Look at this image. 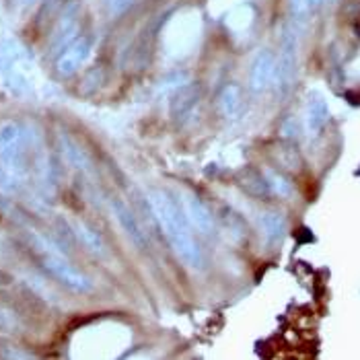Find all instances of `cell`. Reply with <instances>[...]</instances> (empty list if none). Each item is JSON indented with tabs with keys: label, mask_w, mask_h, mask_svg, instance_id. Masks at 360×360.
Wrapping results in <instances>:
<instances>
[{
	"label": "cell",
	"mask_w": 360,
	"mask_h": 360,
	"mask_svg": "<svg viewBox=\"0 0 360 360\" xmlns=\"http://www.w3.org/2000/svg\"><path fill=\"white\" fill-rule=\"evenodd\" d=\"M148 204H150V210L159 222L169 245L177 253V257L188 268L200 270L204 266V253L190 231V221H188L184 208H179L171 200V195H167L161 190L148 192Z\"/></svg>",
	"instance_id": "cell-1"
},
{
	"label": "cell",
	"mask_w": 360,
	"mask_h": 360,
	"mask_svg": "<svg viewBox=\"0 0 360 360\" xmlns=\"http://www.w3.org/2000/svg\"><path fill=\"white\" fill-rule=\"evenodd\" d=\"M29 241H31V250L37 255L41 268L60 284H64L72 292H89L93 288L91 280L84 276L83 272H79L60 251L54 250V245H50V241H46L44 237H39L35 233L29 235Z\"/></svg>",
	"instance_id": "cell-2"
},
{
	"label": "cell",
	"mask_w": 360,
	"mask_h": 360,
	"mask_svg": "<svg viewBox=\"0 0 360 360\" xmlns=\"http://www.w3.org/2000/svg\"><path fill=\"white\" fill-rule=\"evenodd\" d=\"M297 52H299V29L288 23L280 35V56L276 64V91L286 95L297 79Z\"/></svg>",
	"instance_id": "cell-3"
},
{
	"label": "cell",
	"mask_w": 360,
	"mask_h": 360,
	"mask_svg": "<svg viewBox=\"0 0 360 360\" xmlns=\"http://www.w3.org/2000/svg\"><path fill=\"white\" fill-rule=\"evenodd\" d=\"M25 155V132L23 126L15 120H6L0 124V161L4 163L6 175L17 177L23 171Z\"/></svg>",
	"instance_id": "cell-4"
},
{
	"label": "cell",
	"mask_w": 360,
	"mask_h": 360,
	"mask_svg": "<svg viewBox=\"0 0 360 360\" xmlns=\"http://www.w3.org/2000/svg\"><path fill=\"white\" fill-rule=\"evenodd\" d=\"M200 31H202V21L198 17H188L181 13L171 21L169 31H165V46L171 48V54H190V50L198 44Z\"/></svg>",
	"instance_id": "cell-5"
},
{
	"label": "cell",
	"mask_w": 360,
	"mask_h": 360,
	"mask_svg": "<svg viewBox=\"0 0 360 360\" xmlns=\"http://www.w3.org/2000/svg\"><path fill=\"white\" fill-rule=\"evenodd\" d=\"M93 41L89 37H79L75 41H70L62 54L56 60V70L60 77H72L75 72H79V68L86 62V58L91 54Z\"/></svg>",
	"instance_id": "cell-6"
},
{
	"label": "cell",
	"mask_w": 360,
	"mask_h": 360,
	"mask_svg": "<svg viewBox=\"0 0 360 360\" xmlns=\"http://www.w3.org/2000/svg\"><path fill=\"white\" fill-rule=\"evenodd\" d=\"M110 208L115 217L117 224L122 226V231L128 235V239L139 248V250H146L148 248V241H146V235L140 226V222L136 221L134 212L130 210V206L122 200V198H110Z\"/></svg>",
	"instance_id": "cell-7"
},
{
	"label": "cell",
	"mask_w": 360,
	"mask_h": 360,
	"mask_svg": "<svg viewBox=\"0 0 360 360\" xmlns=\"http://www.w3.org/2000/svg\"><path fill=\"white\" fill-rule=\"evenodd\" d=\"M278 58L270 50H262L255 56L250 70V84L255 93H262L276 83Z\"/></svg>",
	"instance_id": "cell-8"
},
{
	"label": "cell",
	"mask_w": 360,
	"mask_h": 360,
	"mask_svg": "<svg viewBox=\"0 0 360 360\" xmlns=\"http://www.w3.org/2000/svg\"><path fill=\"white\" fill-rule=\"evenodd\" d=\"M184 212H186L188 221L192 222L202 235H212V233H214L217 221H214L210 208H208L200 198H195V195H186V200H184Z\"/></svg>",
	"instance_id": "cell-9"
},
{
	"label": "cell",
	"mask_w": 360,
	"mask_h": 360,
	"mask_svg": "<svg viewBox=\"0 0 360 360\" xmlns=\"http://www.w3.org/2000/svg\"><path fill=\"white\" fill-rule=\"evenodd\" d=\"M198 101H200V91L195 89L194 84H186L181 86L171 101V113L177 122L188 124L195 115L198 110Z\"/></svg>",
	"instance_id": "cell-10"
},
{
	"label": "cell",
	"mask_w": 360,
	"mask_h": 360,
	"mask_svg": "<svg viewBox=\"0 0 360 360\" xmlns=\"http://www.w3.org/2000/svg\"><path fill=\"white\" fill-rule=\"evenodd\" d=\"M330 120V108H328V101L319 95V93H311L309 95V101H307L305 110V126L309 130V134H319L326 124Z\"/></svg>",
	"instance_id": "cell-11"
},
{
	"label": "cell",
	"mask_w": 360,
	"mask_h": 360,
	"mask_svg": "<svg viewBox=\"0 0 360 360\" xmlns=\"http://www.w3.org/2000/svg\"><path fill=\"white\" fill-rule=\"evenodd\" d=\"M219 108L226 120H237L245 111V99L243 91L237 84H226L219 95Z\"/></svg>",
	"instance_id": "cell-12"
},
{
	"label": "cell",
	"mask_w": 360,
	"mask_h": 360,
	"mask_svg": "<svg viewBox=\"0 0 360 360\" xmlns=\"http://www.w3.org/2000/svg\"><path fill=\"white\" fill-rule=\"evenodd\" d=\"M259 229H262L266 241L274 245V243H280V241H282L284 231H286V224H284L282 214L268 210V212H262V214H259Z\"/></svg>",
	"instance_id": "cell-13"
},
{
	"label": "cell",
	"mask_w": 360,
	"mask_h": 360,
	"mask_svg": "<svg viewBox=\"0 0 360 360\" xmlns=\"http://www.w3.org/2000/svg\"><path fill=\"white\" fill-rule=\"evenodd\" d=\"M77 25H79L77 13H75V11H68V13L62 17V21L58 23L54 35H52V48H54V50H64V48L70 44L72 35L77 33Z\"/></svg>",
	"instance_id": "cell-14"
},
{
	"label": "cell",
	"mask_w": 360,
	"mask_h": 360,
	"mask_svg": "<svg viewBox=\"0 0 360 360\" xmlns=\"http://www.w3.org/2000/svg\"><path fill=\"white\" fill-rule=\"evenodd\" d=\"M77 235L81 237L84 248L91 251V253H95V255H99V257H105V255H108V248H105L103 239H101L91 226H86L84 222H79V224H77Z\"/></svg>",
	"instance_id": "cell-15"
},
{
	"label": "cell",
	"mask_w": 360,
	"mask_h": 360,
	"mask_svg": "<svg viewBox=\"0 0 360 360\" xmlns=\"http://www.w3.org/2000/svg\"><path fill=\"white\" fill-rule=\"evenodd\" d=\"M62 146H64V155H66V159L72 163V165L77 167V169H83L86 171L89 169V159H86V155H84L83 150L72 142L70 139H66V136H62Z\"/></svg>",
	"instance_id": "cell-16"
},
{
	"label": "cell",
	"mask_w": 360,
	"mask_h": 360,
	"mask_svg": "<svg viewBox=\"0 0 360 360\" xmlns=\"http://www.w3.org/2000/svg\"><path fill=\"white\" fill-rule=\"evenodd\" d=\"M251 21H253V11H251V6H237V8L231 13L229 27H231V31H245V29L251 27Z\"/></svg>",
	"instance_id": "cell-17"
},
{
	"label": "cell",
	"mask_w": 360,
	"mask_h": 360,
	"mask_svg": "<svg viewBox=\"0 0 360 360\" xmlns=\"http://www.w3.org/2000/svg\"><path fill=\"white\" fill-rule=\"evenodd\" d=\"M288 8H290V23L297 29L303 27L307 15H309V0H288Z\"/></svg>",
	"instance_id": "cell-18"
},
{
	"label": "cell",
	"mask_w": 360,
	"mask_h": 360,
	"mask_svg": "<svg viewBox=\"0 0 360 360\" xmlns=\"http://www.w3.org/2000/svg\"><path fill=\"white\" fill-rule=\"evenodd\" d=\"M139 0H108V13L111 17H120L126 11H130Z\"/></svg>",
	"instance_id": "cell-19"
},
{
	"label": "cell",
	"mask_w": 360,
	"mask_h": 360,
	"mask_svg": "<svg viewBox=\"0 0 360 360\" xmlns=\"http://www.w3.org/2000/svg\"><path fill=\"white\" fill-rule=\"evenodd\" d=\"M270 188H274L276 190V194L280 195H290V186L280 177V175H274V173H270V184H268Z\"/></svg>",
	"instance_id": "cell-20"
},
{
	"label": "cell",
	"mask_w": 360,
	"mask_h": 360,
	"mask_svg": "<svg viewBox=\"0 0 360 360\" xmlns=\"http://www.w3.org/2000/svg\"><path fill=\"white\" fill-rule=\"evenodd\" d=\"M13 328H15V319L11 317L8 311H4L0 307V332H11Z\"/></svg>",
	"instance_id": "cell-21"
},
{
	"label": "cell",
	"mask_w": 360,
	"mask_h": 360,
	"mask_svg": "<svg viewBox=\"0 0 360 360\" xmlns=\"http://www.w3.org/2000/svg\"><path fill=\"white\" fill-rule=\"evenodd\" d=\"M323 4H328V0H309V8H311V11H317V8H321Z\"/></svg>",
	"instance_id": "cell-22"
},
{
	"label": "cell",
	"mask_w": 360,
	"mask_h": 360,
	"mask_svg": "<svg viewBox=\"0 0 360 360\" xmlns=\"http://www.w3.org/2000/svg\"><path fill=\"white\" fill-rule=\"evenodd\" d=\"M328 2H335V0H328Z\"/></svg>",
	"instance_id": "cell-23"
}]
</instances>
